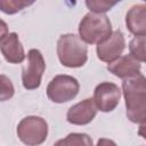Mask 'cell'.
<instances>
[{"label":"cell","instance_id":"obj_6","mask_svg":"<svg viewBox=\"0 0 146 146\" xmlns=\"http://www.w3.org/2000/svg\"><path fill=\"white\" fill-rule=\"evenodd\" d=\"M46 63L42 54L38 49H31L27 52V62L22 70V83L26 90H34L40 87Z\"/></svg>","mask_w":146,"mask_h":146},{"label":"cell","instance_id":"obj_16","mask_svg":"<svg viewBox=\"0 0 146 146\" xmlns=\"http://www.w3.org/2000/svg\"><path fill=\"white\" fill-rule=\"evenodd\" d=\"M117 1H108V0H87L86 6L90 10V13L95 14H104L111 8H113Z\"/></svg>","mask_w":146,"mask_h":146},{"label":"cell","instance_id":"obj_11","mask_svg":"<svg viewBox=\"0 0 146 146\" xmlns=\"http://www.w3.org/2000/svg\"><path fill=\"white\" fill-rule=\"evenodd\" d=\"M0 51L3 55L5 59L11 64H19L24 62L26 57L18 34L15 32L8 33L0 41Z\"/></svg>","mask_w":146,"mask_h":146},{"label":"cell","instance_id":"obj_4","mask_svg":"<svg viewBox=\"0 0 146 146\" xmlns=\"http://www.w3.org/2000/svg\"><path fill=\"white\" fill-rule=\"evenodd\" d=\"M16 132L23 144L27 146H39L47 139L48 123L40 116H26L19 121Z\"/></svg>","mask_w":146,"mask_h":146},{"label":"cell","instance_id":"obj_12","mask_svg":"<svg viewBox=\"0 0 146 146\" xmlns=\"http://www.w3.org/2000/svg\"><path fill=\"white\" fill-rule=\"evenodd\" d=\"M127 29L135 35L146 34V5H135L132 6L125 15Z\"/></svg>","mask_w":146,"mask_h":146},{"label":"cell","instance_id":"obj_3","mask_svg":"<svg viewBox=\"0 0 146 146\" xmlns=\"http://www.w3.org/2000/svg\"><path fill=\"white\" fill-rule=\"evenodd\" d=\"M78 30L84 43L98 44L112 34V24L105 14L88 13L80 21Z\"/></svg>","mask_w":146,"mask_h":146},{"label":"cell","instance_id":"obj_18","mask_svg":"<svg viewBox=\"0 0 146 146\" xmlns=\"http://www.w3.org/2000/svg\"><path fill=\"white\" fill-rule=\"evenodd\" d=\"M8 34V25L5 21L0 18V41Z\"/></svg>","mask_w":146,"mask_h":146},{"label":"cell","instance_id":"obj_5","mask_svg":"<svg viewBox=\"0 0 146 146\" xmlns=\"http://www.w3.org/2000/svg\"><path fill=\"white\" fill-rule=\"evenodd\" d=\"M80 90L79 81L67 74L56 75L50 80L47 87L48 98L57 104L66 103L76 97Z\"/></svg>","mask_w":146,"mask_h":146},{"label":"cell","instance_id":"obj_8","mask_svg":"<svg viewBox=\"0 0 146 146\" xmlns=\"http://www.w3.org/2000/svg\"><path fill=\"white\" fill-rule=\"evenodd\" d=\"M125 49V39L120 30L112 32V34L105 39L103 42L97 44L96 51L97 57L105 63H111L117 59L123 50Z\"/></svg>","mask_w":146,"mask_h":146},{"label":"cell","instance_id":"obj_13","mask_svg":"<svg viewBox=\"0 0 146 146\" xmlns=\"http://www.w3.org/2000/svg\"><path fill=\"white\" fill-rule=\"evenodd\" d=\"M54 146H94L92 138L82 132H72L68 133L65 138L57 140Z\"/></svg>","mask_w":146,"mask_h":146},{"label":"cell","instance_id":"obj_9","mask_svg":"<svg viewBox=\"0 0 146 146\" xmlns=\"http://www.w3.org/2000/svg\"><path fill=\"white\" fill-rule=\"evenodd\" d=\"M97 111L98 110L96 108L92 98H86L68 108L66 120L71 124L84 125L95 119Z\"/></svg>","mask_w":146,"mask_h":146},{"label":"cell","instance_id":"obj_2","mask_svg":"<svg viewBox=\"0 0 146 146\" xmlns=\"http://www.w3.org/2000/svg\"><path fill=\"white\" fill-rule=\"evenodd\" d=\"M57 56L66 67H81L88 60V47L74 33L62 34L57 41Z\"/></svg>","mask_w":146,"mask_h":146},{"label":"cell","instance_id":"obj_15","mask_svg":"<svg viewBox=\"0 0 146 146\" xmlns=\"http://www.w3.org/2000/svg\"><path fill=\"white\" fill-rule=\"evenodd\" d=\"M34 1H26V0H0V10L5 14L13 15L25 7L32 5Z\"/></svg>","mask_w":146,"mask_h":146},{"label":"cell","instance_id":"obj_10","mask_svg":"<svg viewBox=\"0 0 146 146\" xmlns=\"http://www.w3.org/2000/svg\"><path fill=\"white\" fill-rule=\"evenodd\" d=\"M107 71L120 79H129L141 74V63L130 55L120 56L107 64Z\"/></svg>","mask_w":146,"mask_h":146},{"label":"cell","instance_id":"obj_7","mask_svg":"<svg viewBox=\"0 0 146 146\" xmlns=\"http://www.w3.org/2000/svg\"><path fill=\"white\" fill-rule=\"evenodd\" d=\"M120 98L121 90L119 86L113 82H102L96 86L94 90L92 100L97 110L107 113L116 108L120 103Z\"/></svg>","mask_w":146,"mask_h":146},{"label":"cell","instance_id":"obj_19","mask_svg":"<svg viewBox=\"0 0 146 146\" xmlns=\"http://www.w3.org/2000/svg\"><path fill=\"white\" fill-rule=\"evenodd\" d=\"M96 146H117V145H116V143L113 141L112 139H108V138H100V139H98Z\"/></svg>","mask_w":146,"mask_h":146},{"label":"cell","instance_id":"obj_17","mask_svg":"<svg viewBox=\"0 0 146 146\" xmlns=\"http://www.w3.org/2000/svg\"><path fill=\"white\" fill-rule=\"evenodd\" d=\"M15 94V87L11 80L3 74H0V102L9 100Z\"/></svg>","mask_w":146,"mask_h":146},{"label":"cell","instance_id":"obj_14","mask_svg":"<svg viewBox=\"0 0 146 146\" xmlns=\"http://www.w3.org/2000/svg\"><path fill=\"white\" fill-rule=\"evenodd\" d=\"M145 43H146L145 35H137L129 43V51H130L129 55L140 63L145 62Z\"/></svg>","mask_w":146,"mask_h":146},{"label":"cell","instance_id":"obj_1","mask_svg":"<svg viewBox=\"0 0 146 146\" xmlns=\"http://www.w3.org/2000/svg\"><path fill=\"white\" fill-rule=\"evenodd\" d=\"M122 91L125 100L127 117L132 123L145 124L146 121V79L143 74L124 79Z\"/></svg>","mask_w":146,"mask_h":146}]
</instances>
